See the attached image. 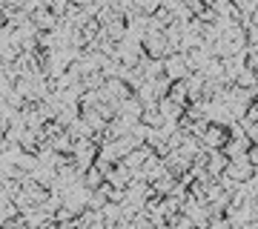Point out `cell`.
Listing matches in <instances>:
<instances>
[{
  "mask_svg": "<svg viewBox=\"0 0 258 229\" xmlns=\"http://www.w3.org/2000/svg\"><path fill=\"white\" fill-rule=\"evenodd\" d=\"M255 83H258V72H252L249 66H244L238 72V78H235V86L238 89H255Z\"/></svg>",
  "mask_w": 258,
  "mask_h": 229,
  "instance_id": "13",
  "label": "cell"
},
{
  "mask_svg": "<svg viewBox=\"0 0 258 229\" xmlns=\"http://www.w3.org/2000/svg\"><path fill=\"white\" fill-rule=\"evenodd\" d=\"M18 146H20V152H26V155H40V135H37L35 129H23L20 132V137H18Z\"/></svg>",
  "mask_w": 258,
  "mask_h": 229,
  "instance_id": "9",
  "label": "cell"
},
{
  "mask_svg": "<svg viewBox=\"0 0 258 229\" xmlns=\"http://www.w3.org/2000/svg\"><path fill=\"white\" fill-rule=\"evenodd\" d=\"M204 3H207V6H218V3H221V0H204Z\"/></svg>",
  "mask_w": 258,
  "mask_h": 229,
  "instance_id": "21",
  "label": "cell"
},
{
  "mask_svg": "<svg viewBox=\"0 0 258 229\" xmlns=\"http://www.w3.org/2000/svg\"><path fill=\"white\" fill-rule=\"evenodd\" d=\"M164 63H166V78H169V81H186V78L192 74L189 60H186V52H172Z\"/></svg>",
  "mask_w": 258,
  "mask_h": 229,
  "instance_id": "4",
  "label": "cell"
},
{
  "mask_svg": "<svg viewBox=\"0 0 258 229\" xmlns=\"http://www.w3.org/2000/svg\"><path fill=\"white\" fill-rule=\"evenodd\" d=\"M169 98L181 106H189V83L186 81H172L169 83Z\"/></svg>",
  "mask_w": 258,
  "mask_h": 229,
  "instance_id": "12",
  "label": "cell"
},
{
  "mask_svg": "<svg viewBox=\"0 0 258 229\" xmlns=\"http://www.w3.org/2000/svg\"><path fill=\"white\" fill-rule=\"evenodd\" d=\"M249 26H255V29H258V9L249 15ZM249 26H247V29H249Z\"/></svg>",
  "mask_w": 258,
  "mask_h": 229,
  "instance_id": "20",
  "label": "cell"
},
{
  "mask_svg": "<svg viewBox=\"0 0 258 229\" xmlns=\"http://www.w3.org/2000/svg\"><path fill=\"white\" fill-rule=\"evenodd\" d=\"M103 183H106V175H103V169L98 164L95 166H89V169H86V172H83V186H86V189H101Z\"/></svg>",
  "mask_w": 258,
  "mask_h": 229,
  "instance_id": "10",
  "label": "cell"
},
{
  "mask_svg": "<svg viewBox=\"0 0 258 229\" xmlns=\"http://www.w3.org/2000/svg\"><path fill=\"white\" fill-rule=\"evenodd\" d=\"M164 164H166V172H172L175 178H184L186 172H192L195 161L186 155V152H181V149H172V152L164 158Z\"/></svg>",
  "mask_w": 258,
  "mask_h": 229,
  "instance_id": "5",
  "label": "cell"
},
{
  "mask_svg": "<svg viewBox=\"0 0 258 229\" xmlns=\"http://www.w3.org/2000/svg\"><path fill=\"white\" fill-rule=\"evenodd\" d=\"M241 123H258V98L247 106V115H244V120Z\"/></svg>",
  "mask_w": 258,
  "mask_h": 229,
  "instance_id": "17",
  "label": "cell"
},
{
  "mask_svg": "<svg viewBox=\"0 0 258 229\" xmlns=\"http://www.w3.org/2000/svg\"><path fill=\"white\" fill-rule=\"evenodd\" d=\"M186 229H201V226H195V223H192V226H186Z\"/></svg>",
  "mask_w": 258,
  "mask_h": 229,
  "instance_id": "22",
  "label": "cell"
},
{
  "mask_svg": "<svg viewBox=\"0 0 258 229\" xmlns=\"http://www.w3.org/2000/svg\"><path fill=\"white\" fill-rule=\"evenodd\" d=\"M20 215V206L15 201H12V198H3V212H0V218H3V223H6V220H12V218H18Z\"/></svg>",
  "mask_w": 258,
  "mask_h": 229,
  "instance_id": "14",
  "label": "cell"
},
{
  "mask_svg": "<svg viewBox=\"0 0 258 229\" xmlns=\"http://www.w3.org/2000/svg\"><path fill=\"white\" fill-rule=\"evenodd\" d=\"M247 66L252 69V72H258V52H249L247 49Z\"/></svg>",
  "mask_w": 258,
  "mask_h": 229,
  "instance_id": "19",
  "label": "cell"
},
{
  "mask_svg": "<svg viewBox=\"0 0 258 229\" xmlns=\"http://www.w3.org/2000/svg\"><path fill=\"white\" fill-rule=\"evenodd\" d=\"M227 166H230V155L224 149H212L210 155H207V169H210L212 178H221L227 172Z\"/></svg>",
  "mask_w": 258,
  "mask_h": 229,
  "instance_id": "7",
  "label": "cell"
},
{
  "mask_svg": "<svg viewBox=\"0 0 258 229\" xmlns=\"http://www.w3.org/2000/svg\"><path fill=\"white\" fill-rule=\"evenodd\" d=\"M198 20L207 23V26H210V23H218V9H215V6H204V12L198 15Z\"/></svg>",
  "mask_w": 258,
  "mask_h": 229,
  "instance_id": "16",
  "label": "cell"
},
{
  "mask_svg": "<svg viewBox=\"0 0 258 229\" xmlns=\"http://www.w3.org/2000/svg\"><path fill=\"white\" fill-rule=\"evenodd\" d=\"M32 23H35L40 32H55L57 23H60V18H57L55 12L49 9V6H43V9H37L35 15H32Z\"/></svg>",
  "mask_w": 258,
  "mask_h": 229,
  "instance_id": "8",
  "label": "cell"
},
{
  "mask_svg": "<svg viewBox=\"0 0 258 229\" xmlns=\"http://www.w3.org/2000/svg\"><path fill=\"white\" fill-rule=\"evenodd\" d=\"M141 123H144V126H149V129H166V120H164V115H161V109H158V106H144Z\"/></svg>",
  "mask_w": 258,
  "mask_h": 229,
  "instance_id": "11",
  "label": "cell"
},
{
  "mask_svg": "<svg viewBox=\"0 0 258 229\" xmlns=\"http://www.w3.org/2000/svg\"><path fill=\"white\" fill-rule=\"evenodd\" d=\"M132 181H135V172H132L123 161H118V164L106 172V183H112V186H123V189H126Z\"/></svg>",
  "mask_w": 258,
  "mask_h": 229,
  "instance_id": "6",
  "label": "cell"
},
{
  "mask_svg": "<svg viewBox=\"0 0 258 229\" xmlns=\"http://www.w3.org/2000/svg\"><path fill=\"white\" fill-rule=\"evenodd\" d=\"M258 172V166L249 161L247 155H241V158H230V166H227V172H224V178H230V181L235 183H247L252 181Z\"/></svg>",
  "mask_w": 258,
  "mask_h": 229,
  "instance_id": "2",
  "label": "cell"
},
{
  "mask_svg": "<svg viewBox=\"0 0 258 229\" xmlns=\"http://www.w3.org/2000/svg\"><path fill=\"white\" fill-rule=\"evenodd\" d=\"M144 52H147V57H152V60H166V57L172 55V46L166 40V32H161V29H147Z\"/></svg>",
  "mask_w": 258,
  "mask_h": 229,
  "instance_id": "1",
  "label": "cell"
},
{
  "mask_svg": "<svg viewBox=\"0 0 258 229\" xmlns=\"http://www.w3.org/2000/svg\"><path fill=\"white\" fill-rule=\"evenodd\" d=\"M227 140H230V126H224V123H212L210 120V126H207V132L201 135V143L204 149H224L227 146Z\"/></svg>",
  "mask_w": 258,
  "mask_h": 229,
  "instance_id": "3",
  "label": "cell"
},
{
  "mask_svg": "<svg viewBox=\"0 0 258 229\" xmlns=\"http://www.w3.org/2000/svg\"><path fill=\"white\" fill-rule=\"evenodd\" d=\"M29 0H3V9H26Z\"/></svg>",
  "mask_w": 258,
  "mask_h": 229,
  "instance_id": "18",
  "label": "cell"
},
{
  "mask_svg": "<svg viewBox=\"0 0 258 229\" xmlns=\"http://www.w3.org/2000/svg\"><path fill=\"white\" fill-rule=\"evenodd\" d=\"M69 6H72V0H49V9L55 12L57 18H66Z\"/></svg>",
  "mask_w": 258,
  "mask_h": 229,
  "instance_id": "15",
  "label": "cell"
}]
</instances>
